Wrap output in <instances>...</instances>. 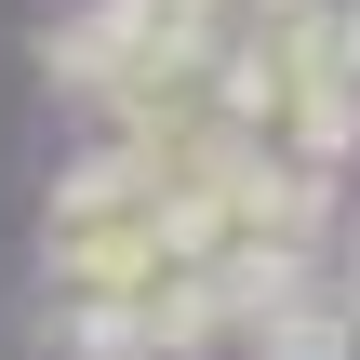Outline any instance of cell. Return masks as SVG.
Returning a JSON list of instances; mask_svg holds the SVG:
<instances>
[{"label": "cell", "instance_id": "1", "mask_svg": "<svg viewBox=\"0 0 360 360\" xmlns=\"http://www.w3.org/2000/svg\"><path fill=\"white\" fill-rule=\"evenodd\" d=\"M40 254H53V281L67 294H94V281H120V267H147V254H174V187L147 174V160H80L67 187H53V214H40Z\"/></svg>", "mask_w": 360, "mask_h": 360}, {"label": "cell", "instance_id": "2", "mask_svg": "<svg viewBox=\"0 0 360 360\" xmlns=\"http://www.w3.org/2000/svg\"><path fill=\"white\" fill-rule=\"evenodd\" d=\"M200 334H227V307H214V281L187 267V240L147 254V267H120V281H94L80 321H67L80 360H174V347H200Z\"/></svg>", "mask_w": 360, "mask_h": 360}, {"label": "cell", "instance_id": "3", "mask_svg": "<svg viewBox=\"0 0 360 360\" xmlns=\"http://www.w3.org/2000/svg\"><path fill=\"white\" fill-rule=\"evenodd\" d=\"M347 360H360V267H347Z\"/></svg>", "mask_w": 360, "mask_h": 360}]
</instances>
